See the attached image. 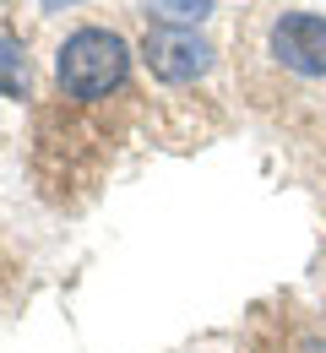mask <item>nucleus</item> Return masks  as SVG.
<instances>
[{"label": "nucleus", "instance_id": "nucleus-1", "mask_svg": "<svg viewBox=\"0 0 326 353\" xmlns=\"http://www.w3.org/2000/svg\"><path fill=\"white\" fill-rule=\"evenodd\" d=\"M125 77H131V44L109 28H77L54 54L60 98L82 109H98L114 92H125Z\"/></svg>", "mask_w": 326, "mask_h": 353}, {"label": "nucleus", "instance_id": "nucleus-2", "mask_svg": "<svg viewBox=\"0 0 326 353\" xmlns=\"http://www.w3.org/2000/svg\"><path fill=\"white\" fill-rule=\"evenodd\" d=\"M141 60H147V71H152L158 82L185 88V82H196V77L212 71V44H207L196 28H147Z\"/></svg>", "mask_w": 326, "mask_h": 353}, {"label": "nucleus", "instance_id": "nucleus-3", "mask_svg": "<svg viewBox=\"0 0 326 353\" xmlns=\"http://www.w3.org/2000/svg\"><path fill=\"white\" fill-rule=\"evenodd\" d=\"M267 54L294 77H326V17L316 11H283L272 22Z\"/></svg>", "mask_w": 326, "mask_h": 353}, {"label": "nucleus", "instance_id": "nucleus-4", "mask_svg": "<svg viewBox=\"0 0 326 353\" xmlns=\"http://www.w3.org/2000/svg\"><path fill=\"white\" fill-rule=\"evenodd\" d=\"M0 98H28V54L11 33H0Z\"/></svg>", "mask_w": 326, "mask_h": 353}, {"label": "nucleus", "instance_id": "nucleus-5", "mask_svg": "<svg viewBox=\"0 0 326 353\" xmlns=\"http://www.w3.org/2000/svg\"><path fill=\"white\" fill-rule=\"evenodd\" d=\"M147 17L163 28H196L212 17V0H147Z\"/></svg>", "mask_w": 326, "mask_h": 353}, {"label": "nucleus", "instance_id": "nucleus-6", "mask_svg": "<svg viewBox=\"0 0 326 353\" xmlns=\"http://www.w3.org/2000/svg\"><path fill=\"white\" fill-rule=\"evenodd\" d=\"M299 353H326V343H305V348H299Z\"/></svg>", "mask_w": 326, "mask_h": 353}]
</instances>
